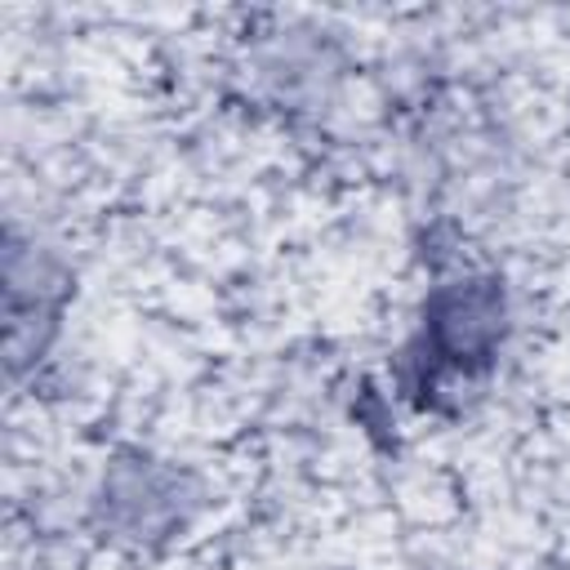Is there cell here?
Returning <instances> with one entry per match:
<instances>
[{
    "label": "cell",
    "mask_w": 570,
    "mask_h": 570,
    "mask_svg": "<svg viewBox=\"0 0 570 570\" xmlns=\"http://www.w3.org/2000/svg\"><path fill=\"white\" fill-rule=\"evenodd\" d=\"M67 276L62 267L31 240L22 245L18 232H9V263H4V347H9V374H18L27 361H36L58 330L62 316Z\"/></svg>",
    "instance_id": "cell-1"
}]
</instances>
